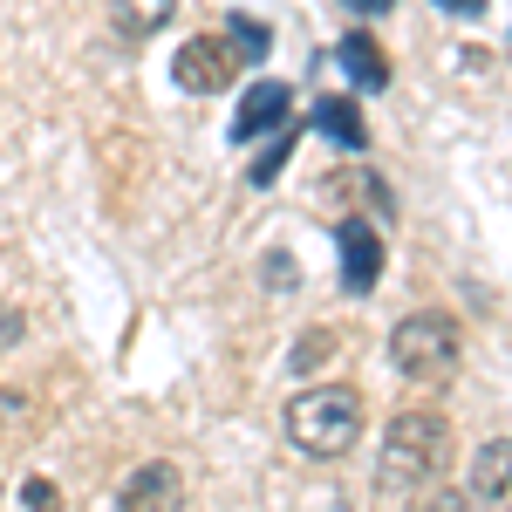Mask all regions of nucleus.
<instances>
[{
	"mask_svg": "<svg viewBox=\"0 0 512 512\" xmlns=\"http://www.w3.org/2000/svg\"><path fill=\"white\" fill-rule=\"evenodd\" d=\"M239 48H246V55H267V28H260V21H239Z\"/></svg>",
	"mask_w": 512,
	"mask_h": 512,
	"instance_id": "dca6fc26",
	"label": "nucleus"
},
{
	"mask_svg": "<svg viewBox=\"0 0 512 512\" xmlns=\"http://www.w3.org/2000/svg\"><path fill=\"white\" fill-rule=\"evenodd\" d=\"M21 499H28V512H55V506H62L48 478H28V485H21Z\"/></svg>",
	"mask_w": 512,
	"mask_h": 512,
	"instance_id": "4468645a",
	"label": "nucleus"
},
{
	"mask_svg": "<svg viewBox=\"0 0 512 512\" xmlns=\"http://www.w3.org/2000/svg\"><path fill=\"white\" fill-rule=\"evenodd\" d=\"M424 512H472V499H465L458 485H444V492H431V499H424Z\"/></svg>",
	"mask_w": 512,
	"mask_h": 512,
	"instance_id": "2eb2a0df",
	"label": "nucleus"
},
{
	"mask_svg": "<svg viewBox=\"0 0 512 512\" xmlns=\"http://www.w3.org/2000/svg\"><path fill=\"white\" fill-rule=\"evenodd\" d=\"M342 294H376V280H383V239L369 219H342Z\"/></svg>",
	"mask_w": 512,
	"mask_h": 512,
	"instance_id": "39448f33",
	"label": "nucleus"
},
{
	"mask_svg": "<svg viewBox=\"0 0 512 512\" xmlns=\"http://www.w3.org/2000/svg\"><path fill=\"white\" fill-rule=\"evenodd\" d=\"M362 437V396L349 383H315L287 403V444L301 458H342Z\"/></svg>",
	"mask_w": 512,
	"mask_h": 512,
	"instance_id": "f257e3e1",
	"label": "nucleus"
},
{
	"mask_svg": "<svg viewBox=\"0 0 512 512\" xmlns=\"http://www.w3.org/2000/svg\"><path fill=\"white\" fill-rule=\"evenodd\" d=\"M390 362L410 383H451L458 376V328L451 315H410L390 335Z\"/></svg>",
	"mask_w": 512,
	"mask_h": 512,
	"instance_id": "7ed1b4c3",
	"label": "nucleus"
},
{
	"mask_svg": "<svg viewBox=\"0 0 512 512\" xmlns=\"http://www.w3.org/2000/svg\"><path fill=\"white\" fill-rule=\"evenodd\" d=\"M287 117H294V96H287V82H253V89L239 96V110H233V144H253V137L280 130Z\"/></svg>",
	"mask_w": 512,
	"mask_h": 512,
	"instance_id": "0eeeda50",
	"label": "nucleus"
},
{
	"mask_svg": "<svg viewBox=\"0 0 512 512\" xmlns=\"http://www.w3.org/2000/svg\"><path fill=\"white\" fill-rule=\"evenodd\" d=\"M342 7H355V14H390L396 0H342Z\"/></svg>",
	"mask_w": 512,
	"mask_h": 512,
	"instance_id": "f3484780",
	"label": "nucleus"
},
{
	"mask_svg": "<svg viewBox=\"0 0 512 512\" xmlns=\"http://www.w3.org/2000/svg\"><path fill=\"white\" fill-rule=\"evenodd\" d=\"M294 137H301V123L287 117V123H280V130H274V144H267V151L253 158V185H274V171H280V164H287V158H294Z\"/></svg>",
	"mask_w": 512,
	"mask_h": 512,
	"instance_id": "f8f14e48",
	"label": "nucleus"
},
{
	"mask_svg": "<svg viewBox=\"0 0 512 512\" xmlns=\"http://www.w3.org/2000/svg\"><path fill=\"white\" fill-rule=\"evenodd\" d=\"M451 465V424L437 410H403L383 437V478L396 485H424Z\"/></svg>",
	"mask_w": 512,
	"mask_h": 512,
	"instance_id": "f03ea898",
	"label": "nucleus"
},
{
	"mask_svg": "<svg viewBox=\"0 0 512 512\" xmlns=\"http://www.w3.org/2000/svg\"><path fill=\"white\" fill-rule=\"evenodd\" d=\"M171 76H178V89H192V96H219L226 82H233V48L212 35H198L178 48V62H171Z\"/></svg>",
	"mask_w": 512,
	"mask_h": 512,
	"instance_id": "423d86ee",
	"label": "nucleus"
},
{
	"mask_svg": "<svg viewBox=\"0 0 512 512\" xmlns=\"http://www.w3.org/2000/svg\"><path fill=\"white\" fill-rule=\"evenodd\" d=\"M171 14H178V0H117V7H110V28H117L123 41H151Z\"/></svg>",
	"mask_w": 512,
	"mask_h": 512,
	"instance_id": "9d476101",
	"label": "nucleus"
},
{
	"mask_svg": "<svg viewBox=\"0 0 512 512\" xmlns=\"http://www.w3.org/2000/svg\"><path fill=\"white\" fill-rule=\"evenodd\" d=\"M472 492L492 499L499 512H512V437H492V444L472 458Z\"/></svg>",
	"mask_w": 512,
	"mask_h": 512,
	"instance_id": "6e6552de",
	"label": "nucleus"
},
{
	"mask_svg": "<svg viewBox=\"0 0 512 512\" xmlns=\"http://www.w3.org/2000/svg\"><path fill=\"white\" fill-rule=\"evenodd\" d=\"M321 362H328V335L308 328V335H301V349H294V369H321Z\"/></svg>",
	"mask_w": 512,
	"mask_h": 512,
	"instance_id": "ddd939ff",
	"label": "nucleus"
},
{
	"mask_svg": "<svg viewBox=\"0 0 512 512\" xmlns=\"http://www.w3.org/2000/svg\"><path fill=\"white\" fill-rule=\"evenodd\" d=\"M315 130L328 137V144H342V151H362V144H369L362 110H355L349 96H321V103H315Z\"/></svg>",
	"mask_w": 512,
	"mask_h": 512,
	"instance_id": "1a4fd4ad",
	"label": "nucleus"
},
{
	"mask_svg": "<svg viewBox=\"0 0 512 512\" xmlns=\"http://www.w3.org/2000/svg\"><path fill=\"white\" fill-rule=\"evenodd\" d=\"M117 512H185V478H178V465H164V458L137 465L117 492Z\"/></svg>",
	"mask_w": 512,
	"mask_h": 512,
	"instance_id": "20e7f679",
	"label": "nucleus"
},
{
	"mask_svg": "<svg viewBox=\"0 0 512 512\" xmlns=\"http://www.w3.org/2000/svg\"><path fill=\"white\" fill-rule=\"evenodd\" d=\"M342 69L355 76V89H383L390 82V62H383V48L369 35H342Z\"/></svg>",
	"mask_w": 512,
	"mask_h": 512,
	"instance_id": "9b49d317",
	"label": "nucleus"
},
{
	"mask_svg": "<svg viewBox=\"0 0 512 512\" xmlns=\"http://www.w3.org/2000/svg\"><path fill=\"white\" fill-rule=\"evenodd\" d=\"M437 7H458V14H478L485 0H437Z\"/></svg>",
	"mask_w": 512,
	"mask_h": 512,
	"instance_id": "a211bd4d",
	"label": "nucleus"
}]
</instances>
